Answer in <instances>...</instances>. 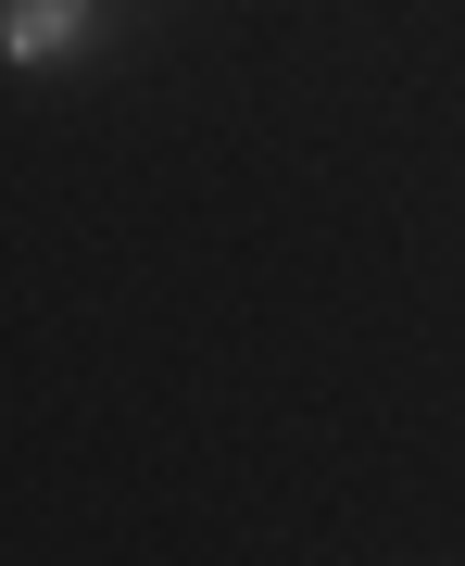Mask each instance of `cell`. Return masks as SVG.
I'll return each mask as SVG.
<instances>
[{"instance_id": "cell-1", "label": "cell", "mask_w": 465, "mask_h": 566, "mask_svg": "<svg viewBox=\"0 0 465 566\" xmlns=\"http://www.w3.org/2000/svg\"><path fill=\"white\" fill-rule=\"evenodd\" d=\"M102 39V0H0V63L39 76V63H76Z\"/></svg>"}]
</instances>
